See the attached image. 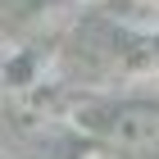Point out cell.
<instances>
[{
    "label": "cell",
    "instance_id": "7a4b0ae2",
    "mask_svg": "<svg viewBox=\"0 0 159 159\" xmlns=\"http://www.w3.org/2000/svg\"><path fill=\"white\" fill-rule=\"evenodd\" d=\"M109 5L136 27H159V0H109Z\"/></svg>",
    "mask_w": 159,
    "mask_h": 159
},
{
    "label": "cell",
    "instance_id": "6da1fadb",
    "mask_svg": "<svg viewBox=\"0 0 159 159\" xmlns=\"http://www.w3.org/2000/svg\"><path fill=\"white\" fill-rule=\"evenodd\" d=\"M109 136L118 146H150V141H159V109L155 105H123L109 123Z\"/></svg>",
    "mask_w": 159,
    "mask_h": 159
}]
</instances>
